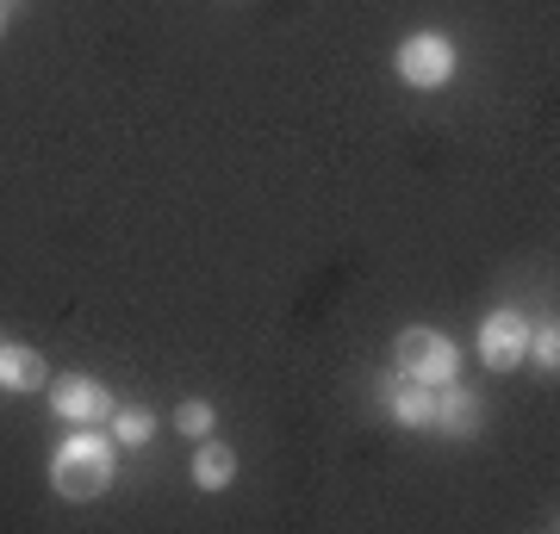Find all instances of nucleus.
I'll return each instance as SVG.
<instances>
[{
    "label": "nucleus",
    "instance_id": "obj_1",
    "mask_svg": "<svg viewBox=\"0 0 560 534\" xmlns=\"http://www.w3.org/2000/svg\"><path fill=\"white\" fill-rule=\"evenodd\" d=\"M113 473H119V441L101 436L94 423H88L81 436L57 441V454H50V485H57V497H69V503L106 497L113 491Z\"/></svg>",
    "mask_w": 560,
    "mask_h": 534
},
{
    "label": "nucleus",
    "instance_id": "obj_2",
    "mask_svg": "<svg viewBox=\"0 0 560 534\" xmlns=\"http://www.w3.org/2000/svg\"><path fill=\"white\" fill-rule=\"evenodd\" d=\"M393 69H399L405 87H418V94H436V87H448V81H455V69H460L455 38H448V32H411V38L399 44Z\"/></svg>",
    "mask_w": 560,
    "mask_h": 534
},
{
    "label": "nucleus",
    "instance_id": "obj_3",
    "mask_svg": "<svg viewBox=\"0 0 560 534\" xmlns=\"http://www.w3.org/2000/svg\"><path fill=\"white\" fill-rule=\"evenodd\" d=\"M393 360H399V373L418 379V385H448V379L460 373V348L442 336V330H423V323L399 330V342H393Z\"/></svg>",
    "mask_w": 560,
    "mask_h": 534
},
{
    "label": "nucleus",
    "instance_id": "obj_4",
    "mask_svg": "<svg viewBox=\"0 0 560 534\" xmlns=\"http://www.w3.org/2000/svg\"><path fill=\"white\" fill-rule=\"evenodd\" d=\"M50 411L62 416V423H106L113 416V392H106L94 373H62V379H50Z\"/></svg>",
    "mask_w": 560,
    "mask_h": 534
},
{
    "label": "nucleus",
    "instance_id": "obj_5",
    "mask_svg": "<svg viewBox=\"0 0 560 534\" xmlns=\"http://www.w3.org/2000/svg\"><path fill=\"white\" fill-rule=\"evenodd\" d=\"M523 348H529V317L523 311H492L480 323V360L492 367V373H511V367H523Z\"/></svg>",
    "mask_w": 560,
    "mask_h": 534
},
{
    "label": "nucleus",
    "instance_id": "obj_6",
    "mask_svg": "<svg viewBox=\"0 0 560 534\" xmlns=\"http://www.w3.org/2000/svg\"><path fill=\"white\" fill-rule=\"evenodd\" d=\"M44 385H50V367L38 360V348L0 342V392H44Z\"/></svg>",
    "mask_w": 560,
    "mask_h": 534
},
{
    "label": "nucleus",
    "instance_id": "obj_7",
    "mask_svg": "<svg viewBox=\"0 0 560 534\" xmlns=\"http://www.w3.org/2000/svg\"><path fill=\"white\" fill-rule=\"evenodd\" d=\"M386 411L399 416L405 429H436V385H418V379H405V385H393L386 379Z\"/></svg>",
    "mask_w": 560,
    "mask_h": 534
},
{
    "label": "nucleus",
    "instance_id": "obj_8",
    "mask_svg": "<svg viewBox=\"0 0 560 534\" xmlns=\"http://www.w3.org/2000/svg\"><path fill=\"white\" fill-rule=\"evenodd\" d=\"M436 429H448L455 441H467L474 429H480V397L467 392V385H436Z\"/></svg>",
    "mask_w": 560,
    "mask_h": 534
},
{
    "label": "nucleus",
    "instance_id": "obj_9",
    "mask_svg": "<svg viewBox=\"0 0 560 534\" xmlns=\"http://www.w3.org/2000/svg\"><path fill=\"white\" fill-rule=\"evenodd\" d=\"M187 473H194L200 491H224V485L237 478V454H231L219 436H200L194 441V466H187Z\"/></svg>",
    "mask_w": 560,
    "mask_h": 534
},
{
    "label": "nucleus",
    "instance_id": "obj_10",
    "mask_svg": "<svg viewBox=\"0 0 560 534\" xmlns=\"http://www.w3.org/2000/svg\"><path fill=\"white\" fill-rule=\"evenodd\" d=\"M113 441H119V448H150V441H156V411H143V404H113Z\"/></svg>",
    "mask_w": 560,
    "mask_h": 534
},
{
    "label": "nucleus",
    "instance_id": "obj_11",
    "mask_svg": "<svg viewBox=\"0 0 560 534\" xmlns=\"http://www.w3.org/2000/svg\"><path fill=\"white\" fill-rule=\"evenodd\" d=\"M523 360H536L541 373L555 379V367H560V330H555V317H548V323H529V348H523Z\"/></svg>",
    "mask_w": 560,
    "mask_h": 534
},
{
    "label": "nucleus",
    "instance_id": "obj_12",
    "mask_svg": "<svg viewBox=\"0 0 560 534\" xmlns=\"http://www.w3.org/2000/svg\"><path fill=\"white\" fill-rule=\"evenodd\" d=\"M175 429L187 441H200V436H212L219 429V411L206 404V397H180V411H175Z\"/></svg>",
    "mask_w": 560,
    "mask_h": 534
},
{
    "label": "nucleus",
    "instance_id": "obj_13",
    "mask_svg": "<svg viewBox=\"0 0 560 534\" xmlns=\"http://www.w3.org/2000/svg\"><path fill=\"white\" fill-rule=\"evenodd\" d=\"M0 38H7V0H0Z\"/></svg>",
    "mask_w": 560,
    "mask_h": 534
}]
</instances>
